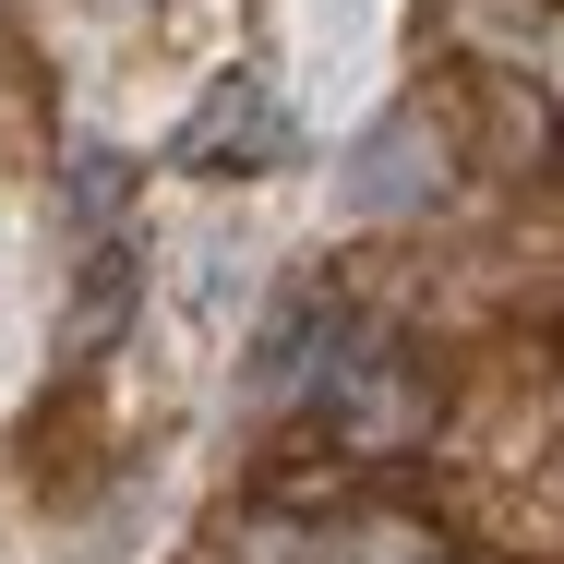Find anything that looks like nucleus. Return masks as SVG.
Listing matches in <instances>:
<instances>
[{"label": "nucleus", "instance_id": "7ed1b4c3", "mask_svg": "<svg viewBox=\"0 0 564 564\" xmlns=\"http://www.w3.org/2000/svg\"><path fill=\"white\" fill-rule=\"evenodd\" d=\"M337 205L360 228H397V217H433L445 205V132H433V109H384L360 144H348V181Z\"/></svg>", "mask_w": 564, "mask_h": 564}, {"label": "nucleus", "instance_id": "39448f33", "mask_svg": "<svg viewBox=\"0 0 564 564\" xmlns=\"http://www.w3.org/2000/svg\"><path fill=\"white\" fill-rule=\"evenodd\" d=\"M132 313H144V252H132V240H97V252L73 264V313H61V372L109 360V348L132 337Z\"/></svg>", "mask_w": 564, "mask_h": 564}, {"label": "nucleus", "instance_id": "20e7f679", "mask_svg": "<svg viewBox=\"0 0 564 564\" xmlns=\"http://www.w3.org/2000/svg\"><path fill=\"white\" fill-rule=\"evenodd\" d=\"M445 36L468 48V61H492L505 85H541L564 109V0H456Z\"/></svg>", "mask_w": 564, "mask_h": 564}, {"label": "nucleus", "instance_id": "0eeeda50", "mask_svg": "<svg viewBox=\"0 0 564 564\" xmlns=\"http://www.w3.org/2000/svg\"><path fill=\"white\" fill-rule=\"evenodd\" d=\"M553 120H564V109H553Z\"/></svg>", "mask_w": 564, "mask_h": 564}, {"label": "nucleus", "instance_id": "423d86ee", "mask_svg": "<svg viewBox=\"0 0 564 564\" xmlns=\"http://www.w3.org/2000/svg\"><path fill=\"white\" fill-rule=\"evenodd\" d=\"M61 205H73V228H85V240H109V217L132 205V156L73 144V156H61Z\"/></svg>", "mask_w": 564, "mask_h": 564}, {"label": "nucleus", "instance_id": "f257e3e1", "mask_svg": "<svg viewBox=\"0 0 564 564\" xmlns=\"http://www.w3.org/2000/svg\"><path fill=\"white\" fill-rule=\"evenodd\" d=\"M240 564H456V541L409 505H276V517H240L228 529Z\"/></svg>", "mask_w": 564, "mask_h": 564}, {"label": "nucleus", "instance_id": "f03ea898", "mask_svg": "<svg viewBox=\"0 0 564 564\" xmlns=\"http://www.w3.org/2000/svg\"><path fill=\"white\" fill-rule=\"evenodd\" d=\"M276 156H289V85L276 73H217V97L181 120V144H169L181 181H252Z\"/></svg>", "mask_w": 564, "mask_h": 564}]
</instances>
